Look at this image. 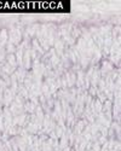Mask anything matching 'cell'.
Instances as JSON below:
<instances>
[{"mask_svg": "<svg viewBox=\"0 0 121 151\" xmlns=\"http://www.w3.org/2000/svg\"><path fill=\"white\" fill-rule=\"evenodd\" d=\"M15 70H16V69H15V68H12L6 60L1 63V71H3L4 74L9 75V76H10V75L14 74V73H15Z\"/></svg>", "mask_w": 121, "mask_h": 151, "instance_id": "cell-7", "label": "cell"}, {"mask_svg": "<svg viewBox=\"0 0 121 151\" xmlns=\"http://www.w3.org/2000/svg\"><path fill=\"white\" fill-rule=\"evenodd\" d=\"M18 94H21L24 98V100L29 99V92H28V90L26 88V87H24L23 83H18Z\"/></svg>", "mask_w": 121, "mask_h": 151, "instance_id": "cell-9", "label": "cell"}, {"mask_svg": "<svg viewBox=\"0 0 121 151\" xmlns=\"http://www.w3.org/2000/svg\"><path fill=\"white\" fill-rule=\"evenodd\" d=\"M14 98H15V94L11 92L10 87H6L3 94V106H10V104L14 102Z\"/></svg>", "mask_w": 121, "mask_h": 151, "instance_id": "cell-3", "label": "cell"}, {"mask_svg": "<svg viewBox=\"0 0 121 151\" xmlns=\"http://www.w3.org/2000/svg\"><path fill=\"white\" fill-rule=\"evenodd\" d=\"M9 64L12 67L17 69L18 68V64H17V60H16V57H15V53H11V55H6V59H5Z\"/></svg>", "mask_w": 121, "mask_h": 151, "instance_id": "cell-8", "label": "cell"}, {"mask_svg": "<svg viewBox=\"0 0 121 151\" xmlns=\"http://www.w3.org/2000/svg\"><path fill=\"white\" fill-rule=\"evenodd\" d=\"M99 150H101V144L98 142H94V143H92L89 151H99Z\"/></svg>", "mask_w": 121, "mask_h": 151, "instance_id": "cell-12", "label": "cell"}, {"mask_svg": "<svg viewBox=\"0 0 121 151\" xmlns=\"http://www.w3.org/2000/svg\"><path fill=\"white\" fill-rule=\"evenodd\" d=\"M98 67H99V73H101V76L102 78H104L107 74H109V73H110L115 68L107 58H104V59L101 60V64H98Z\"/></svg>", "mask_w": 121, "mask_h": 151, "instance_id": "cell-1", "label": "cell"}, {"mask_svg": "<svg viewBox=\"0 0 121 151\" xmlns=\"http://www.w3.org/2000/svg\"><path fill=\"white\" fill-rule=\"evenodd\" d=\"M84 81H85V70L84 69H79L76 71V82H75V87L76 88H82L84 87Z\"/></svg>", "mask_w": 121, "mask_h": 151, "instance_id": "cell-5", "label": "cell"}, {"mask_svg": "<svg viewBox=\"0 0 121 151\" xmlns=\"http://www.w3.org/2000/svg\"><path fill=\"white\" fill-rule=\"evenodd\" d=\"M27 73H28V70H26L23 67H18V68L15 70L14 74L16 75V79H17L18 83H23L24 79H26V76H27Z\"/></svg>", "mask_w": 121, "mask_h": 151, "instance_id": "cell-4", "label": "cell"}, {"mask_svg": "<svg viewBox=\"0 0 121 151\" xmlns=\"http://www.w3.org/2000/svg\"><path fill=\"white\" fill-rule=\"evenodd\" d=\"M7 42H9V32H7V28H1V29H0V47H5Z\"/></svg>", "mask_w": 121, "mask_h": 151, "instance_id": "cell-6", "label": "cell"}, {"mask_svg": "<svg viewBox=\"0 0 121 151\" xmlns=\"http://www.w3.org/2000/svg\"><path fill=\"white\" fill-rule=\"evenodd\" d=\"M30 44L26 47V50H24V53H23V60H22V67L26 69V70H30L32 69V56H30Z\"/></svg>", "mask_w": 121, "mask_h": 151, "instance_id": "cell-2", "label": "cell"}, {"mask_svg": "<svg viewBox=\"0 0 121 151\" xmlns=\"http://www.w3.org/2000/svg\"><path fill=\"white\" fill-rule=\"evenodd\" d=\"M23 109H24V112H27V114H33L34 110H35V105L30 102V100H26V102H24V105H23Z\"/></svg>", "mask_w": 121, "mask_h": 151, "instance_id": "cell-10", "label": "cell"}, {"mask_svg": "<svg viewBox=\"0 0 121 151\" xmlns=\"http://www.w3.org/2000/svg\"><path fill=\"white\" fill-rule=\"evenodd\" d=\"M5 51H6V55L15 53V52H16V46H15L14 44L7 42V44H6V46H5Z\"/></svg>", "mask_w": 121, "mask_h": 151, "instance_id": "cell-11", "label": "cell"}, {"mask_svg": "<svg viewBox=\"0 0 121 151\" xmlns=\"http://www.w3.org/2000/svg\"><path fill=\"white\" fill-rule=\"evenodd\" d=\"M52 151H55V150H52Z\"/></svg>", "mask_w": 121, "mask_h": 151, "instance_id": "cell-13", "label": "cell"}]
</instances>
